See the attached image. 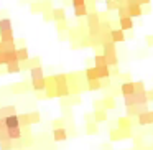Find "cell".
I'll list each match as a JSON object with an SVG mask.
<instances>
[{"label":"cell","mask_w":153,"mask_h":150,"mask_svg":"<svg viewBox=\"0 0 153 150\" xmlns=\"http://www.w3.org/2000/svg\"><path fill=\"white\" fill-rule=\"evenodd\" d=\"M102 48V54L107 61V66L109 68H115L119 64V58H117V50H115V43L112 41H107V43L100 45Z\"/></svg>","instance_id":"obj_1"},{"label":"cell","mask_w":153,"mask_h":150,"mask_svg":"<svg viewBox=\"0 0 153 150\" xmlns=\"http://www.w3.org/2000/svg\"><path fill=\"white\" fill-rule=\"evenodd\" d=\"M148 109V104H133V106L127 107V117H133V116H140V114L146 112Z\"/></svg>","instance_id":"obj_2"},{"label":"cell","mask_w":153,"mask_h":150,"mask_svg":"<svg viewBox=\"0 0 153 150\" xmlns=\"http://www.w3.org/2000/svg\"><path fill=\"white\" fill-rule=\"evenodd\" d=\"M30 83L28 81H22V83H15V84H12L10 86V91L13 94H25V93H28L30 91Z\"/></svg>","instance_id":"obj_3"},{"label":"cell","mask_w":153,"mask_h":150,"mask_svg":"<svg viewBox=\"0 0 153 150\" xmlns=\"http://www.w3.org/2000/svg\"><path fill=\"white\" fill-rule=\"evenodd\" d=\"M86 25H87V28H99V25H100L99 12H89L86 17Z\"/></svg>","instance_id":"obj_4"},{"label":"cell","mask_w":153,"mask_h":150,"mask_svg":"<svg viewBox=\"0 0 153 150\" xmlns=\"http://www.w3.org/2000/svg\"><path fill=\"white\" fill-rule=\"evenodd\" d=\"M125 40H127L125 31H122L120 28H114V30H110V41H112V43H123Z\"/></svg>","instance_id":"obj_5"},{"label":"cell","mask_w":153,"mask_h":150,"mask_svg":"<svg viewBox=\"0 0 153 150\" xmlns=\"http://www.w3.org/2000/svg\"><path fill=\"white\" fill-rule=\"evenodd\" d=\"M36 66H41V64H40V58H38V56L28 58L27 61L20 63V69H22V71H30L31 68H36Z\"/></svg>","instance_id":"obj_6"},{"label":"cell","mask_w":153,"mask_h":150,"mask_svg":"<svg viewBox=\"0 0 153 150\" xmlns=\"http://www.w3.org/2000/svg\"><path fill=\"white\" fill-rule=\"evenodd\" d=\"M137 122H138V125H150V124H153V110H146V112L137 116Z\"/></svg>","instance_id":"obj_7"},{"label":"cell","mask_w":153,"mask_h":150,"mask_svg":"<svg viewBox=\"0 0 153 150\" xmlns=\"http://www.w3.org/2000/svg\"><path fill=\"white\" fill-rule=\"evenodd\" d=\"M30 86L35 93H45L46 91V76L41 78V79H33L30 83Z\"/></svg>","instance_id":"obj_8"},{"label":"cell","mask_w":153,"mask_h":150,"mask_svg":"<svg viewBox=\"0 0 153 150\" xmlns=\"http://www.w3.org/2000/svg\"><path fill=\"white\" fill-rule=\"evenodd\" d=\"M119 28L122 31H132L133 30V20L130 17L125 18H119Z\"/></svg>","instance_id":"obj_9"},{"label":"cell","mask_w":153,"mask_h":150,"mask_svg":"<svg viewBox=\"0 0 153 150\" xmlns=\"http://www.w3.org/2000/svg\"><path fill=\"white\" fill-rule=\"evenodd\" d=\"M117 127H119L120 130H130V127H132V119L127 116H122L117 119Z\"/></svg>","instance_id":"obj_10"},{"label":"cell","mask_w":153,"mask_h":150,"mask_svg":"<svg viewBox=\"0 0 153 150\" xmlns=\"http://www.w3.org/2000/svg\"><path fill=\"white\" fill-rule=\"evenodd\" d=\"M10 116H17V107L15 106L0 107V119H5V117H10Z\"/></svg>","instance_id":"obj_11"},{"label":"cell","mask_w":153,"mask_h":150,"mask_svg":"<svg viewBox=\"0 0 153 150\" xmlns=\"http://www.w3.org/2000/svg\"><path fill=\"white\" fill-rule=\"evenodd\" d=\"M117 102H115V97L114 96H105L102 99V109L104 110H110V109H115Z\"/></svg>","instance_id":"obj_12"},{"label":"cell","mask_w":153,"mask_h":150,"mask_svg":"<svg viewBox=\"0 0 153 150\" xmlns=\"http://www.w3.org/2000/svg\"><path fill=\"white\" fill-rule=\"evenodd\" d=\"M127 10H128V17L132 18H138V17H142V7L140 5H127Z\"/></svg>","instance_id":"obj_13"},{"label":"cell","mask_w":153,"mask_h":150,"mask_svg":"<svg viewBox=\"0 0 153 150\" xmlns=\"http://www.w3.org/2000/svg\"><path fill=\"white\" fill-rule=\"evenodd\" d=\"M15 53H17V60L20 61V63H23V61H27L28 58H30V51H28L27 46L17 48V50H15Z\"/></svg>","instance_id":"obj_14"},{"label":"cell","mask_w":153,"mask_h":150,"mask_svg":"<svg viewBox=\"0 0 153 150\" xmlns=\"http://www.w3.org/2000/svg\"><path fill=\"white\" fill-rule=\"evenodd\" d=\"M0 41H2V43H13V41H15L13 30H5V31H0Z\"/></svg>","instance_id":"obj_15"},{"label":"cell","mask_w":153,"mask_h":150,"mask_svg":"<svg viewBox=\"0 0 153 150\" xmlns=\"http://www.w3.org/2000/svg\"><path fill=\"white\" fill-rule=\"evenodd\" d=\"M120 94L122 96H128V94H133V81H127V83H122L119 87Z\"/></svg>","instance_id":"obj_16"},{"label":"cell","mask_w":153,"mask_h":150,"mask_svg":"<svg viewBox=\"0 0 153 150\" xmlns=\"http://www.w3.org/2000/svg\"><path fill=\"white\" fill-rule=\"evenodd\" d=\"M68 139L66 129H53V140L54 142H64Z\"/></svg>","instance_id":"obj_17"},{"label":"cell","mask_w":153,"mask_h":150,"mask_svg":"<svg viewBox=\"0 0 153 150\" xmlns=\"http://www.w3.org/2000/svg\"><path fill=\"white\" fill-rule=\"evenodd\" d=\"M51 15H53V22L66 20V10H64V8H53V10H51Z\"/></svg>","instance_id":"obj_18"},{"label":"cell","mask_w":153,"mask_h":150,"mask_svg":"<svg viewBox=\"0 0 153 150\" xmlns=\"http://www.w3.org/2000/svg\"><path fill=\"white\" fill-rule=\"evenodd\" d=\"M133 102L135 104H148V97H146V91H140V93H133Z\"/></svg>","instance_id":"obj_19"},{"label":"cell","mask_w":153,"mask_h":150,"mask_svg":"<svg viewBox=\"0 0 153 150\" xmlns=\"http://www.w3.org/2000/svg\"><path fill=\"white\" fill-rule=\"evenodd\" d=\"M92 120L94 122H105L107 120V110H104V109H97V110H94V114H92Z\"/></svg>","instance_id":"obj_20"},{"label":"cell","mask_w":153,"mask_h":150,"mask_svg":"<svg viewBox=\"0 0 153 150\" xmlns=\"http://www.w3.org/2000/svg\"><path fill=\"white\" fill-rule=\"evenodd\" d=\"M7 135L8 139L13 140H20L22 139V127H13V129H7Z\"/></svg>","instance_id":"obj_21"},{"label":"cell","mask_w":153,"mask_h":150,"mask_svg":"<svg viewBox=\"0 0 153 150\" xmlns=\"http://www.w3.org/2000/svg\"><path fill=\"white\" fill-rule=\"evenodd\" d=\"M97 71V78L99 79H107L110 78V68L109 66H94Z\"/></svg>","instance_id":"obj_22"},{"label":"cell","mask_w":153,"mask_h":150,"mask_svg":"<svg viewBox=\"0 0 153 150\" xmlns=\"http://www.w3.org/2000/svg\"><path fill=\"white\" fill-rule=\"evenodd\" d=\"M45 78V71H43V66H36V68H31L30 69V79H41Z\"/></svg>","instance_id":"obj_23"},{"label":"cell","mask_w":153,"mask_h":150,"mask_svg":"<svg viewBox=\"0 0 153 150\" xmlns=\"http://www.w3.org/2000/svg\"><path fill=\"white\" fill-rule=\"evenodd\" d=\"M5 71L7 74H17V73H22L20 69V61H13V63H8L5 66Z\"/></svg>","instance_id":"obj_24"},{"label":"cell","mask_w":153,"mask_h":150,"mask_svg":"<svg viewBox=\"0 0 153 150\" xmlns=\"http://www.w3.org/2000/svg\"><path fill=\"white\" fill-rule=\"evenodd\" d=\"M128 137H130V130H120V129H117V130H114V132L110 134V139H112V140L128 139Z\"/></svg>","instance_id":"obj_25"},{"label":"cell","mask_w":153,"mask_h":150,"mask_svg":"<svg viewBox=\"0 0 153 150\" xmlns=\"http://www.w3.org/2000/svg\"><path fill=\"white\" fill-rule=\"evenodd\" d=\"M87 13H89V12H87L86 4H84V5H79V7H74V17L79 18V20H81V18H86Z\"/></svg>","instance_id":"obj_26"},{"label":"cell","mask_w":153,"mask_h":150,"mask_svg":"<svg viewBox=\"0 0 153 150\" xmlns=\"http://www.w3.org/2000/svg\"><path fill=\"white\" fill-rule=\"evenodd\" d=\"M84 78H86L87 81H92V79H99L97 78V71H96V68L94 66H89L86 71H84Z\"/></svg>","instance_id":"obj_27"},{"label":"cell","mask_w":153,"mask_h":150,"mask_svg":"<svg viewBox=\"0 0 153 150\" xmlns=\"http://www.w3.org/2000/svg\"><path fill=\"white\" fill-rule=\"evenodd\" d=\"M5 125H7V129H13V127H20V124H18V119L17 116H10V117H5Z\"/></svg>","instance_id":"obj_28"},{"label":"cell","mask_w":153,"mask_h":150,"mask_svg":"<svg viewBox=\"0 0 153 150\" xmlns=\"http://www.w3.org/2000/svg\"><path fill=\"white\" fill-rule=\"evenodd\" d=\"M53 78V83L56 86H63V84H68V74H54Z\"/></svg>","instance_id":"obj_29"},{"label":"cell","mask_w":153,"mask_h":150,"mask_svg":"<svg viewBox=\"0 0 153 150\" xmlns=\"http://www.w3.org/2000/svg\"><path fill=\"white\" fill-rule=\"evenodd\" d=\"M30 12L31 13H43V7H41V0H35L30 4Z\"/></svg>","instance_id":"obj_30"},{"label":"cell","mask_w":153,"mask_h":150,"mask_svg":"<svg viewBox=\"0 0 153 150\" xmlns=\"http://www.w3.org/2000/svg\"><path fill=\"white\" fill-rule=\"evenodd\" d=\"M27 117H28V122H30V125H31V124H38V122L41 120L40 112H38V110H33V112H28V114H27Z\"/></svg>","instance_id":"obj_31"},{"label":"cell","mask_w":153,"mask_h":150,"mask_svg":"<svg viewBox=\"0 0 153 150\" xmlns=\"http://www.w3.org/2000/svg\"><path fill=\"white\" fill-rule=\"evenodd\" d=\"M92 63H94V66H107V61L104 58V54H94Z\"/></svg>","instance_id":"obj_32"},{"label":"cell","mask_w":153,"mask_h":150,"mask_svg":"<svg viewBox=\"0 0 153 150\" xmlns=\"http://www.w3.org/2000/svg\"><path fill=\"white\" fill-rule=\"evenodd\" d=\"M87 89L89 91H102V87H100V79L87 81Z\"/></svg>","instance_id":"obj_33"},{"label":"cell","mask_w":153,"mask_h":150,"mask_svg":"<svg viewBox=\"0 0 153 150\" xmlns=\"http://www.w3.org/2000/svg\"><path fill=\"white\" fill-rule=\"evenodd\" d=\"M12 30V20L10 18H0V31Z\"/></svg>","instance_id":"obj_34"},{"label":"cell","mask_w":153,"mask_h":150,"mask_svg":"<svg viewBox=\"0 0 153 150\" xmlns=\"http://www.w3.org/2000/svg\"><path fill=\"white\" fill-rule=\"evenodd\" d=\"M17 119H18V124H20L22 129H23V127H30V122H28L27 114H17Z\"/></svg>","instance_id":"obj_35"},{"label":"cell","mask_w":153,"mask_h":150,"mask_svg":"<svg viewBox=\"0 0 153 150\" xmlns=\"http://www.w3.org/2000/svg\"><path fill=\"white\" fill-rule=\"evenodd\" d=\"M4 54H5V60H7V64H8V63H13V61H18L15 50H12V51H4Z\"/></svg>","instance_id":"obj_36"},{"label":"cell","mask_w":153,"mask_h":150,"mask_svg":"<svg viewBox=\"0 0 153 150\" xmlns=\"http://www.w3.org/2000/svg\"><path fill=\"white\" fill-rule=\"evenodd\" d=\"M117 17H119V18H125V17H128V10H127V5H119V8H117Z\"/></svg>","instance_id":"obj_37"},{"label":"cell","mask_w":153,"mask_h":150,"mask_svg":"<svg viewBox=\"0 0 153 150\" xmlns=\"http://www.w3.org/2000/svg\"><path fill=\"white\" fill-rule=\"evenodd\" d=\"M97 132H99V127H97L96 122H89V124H87L86 134H89V135H94V134H97Z\"/></svg>","instance_id":"obj_38"},{"label":"cell","mask_w":153,"mask_h":150,"mask_svg":"<svg viewBox=\"0 0 153 150\" xmlns=\"http://www.w3.org/2000/svg\"><path fill=\"white\" fill-rule=\"evenodd\" d=\"M0 150H13L12 140H0Z\"/></svg>","instance_id":"obj_39"},{"label":"cell","mask_w":153,"mask_h":150,"mask_svg":"<svg viewBox=\"0 0 153 150\" xmlns=\"http://www.w3.org/2000/svg\"><path fill=\"white\" fill-rule=\"evenodd\" d=\"M56 30L59 31V33H63V31L69 30V25H68V22H66V20H63V22H56Z\"/></svg>","instance_id":"obj_40"},{"label":"cell","mask_w":153,"mask_h":150,"mask_svg":"<svg viewBox=\"0 0 153 150\" xmlns=\"http://www.w3.org/2000/svg\"><path fill=\"white\" fill-rule=\"evenodd\" d=\"M105 4H107V12H117V8H119L117 0H110V2H105Z\"/></svg>","instance_id":"obj_41"},{"label":"cell","mask_w":153,"mask_h":150,"mask_svg":"<svg viewBox=\"0 0 153 150\" xmlns=\"http://www.w3.org/2000/svg\"><path fill=\"white\" fill-rule=\"evenodd\" d=\"M140 91H146L145 89V83H143V81H137V83H133V93H140Z\"/></svg>","instance_id":"obj_42"},{"label":"cell","mask_w":153,"mask_h":150,"mask_svg":"<svg viewBox=\"0 0 153 150\" xmlns=\"http://www.w3.org/2000/svg\"><path fill=\"white\" fill-rule=\"evenodd\" d=\"M41 7H43V12H50L53 10V4H51V0H41Z\"/></svg>","instance_id":"obj_43"},{"label":"cell","mask_w":153,"mask_h":150,"mask_svg":"<svg viewBox=\"0 0 153 150\" xmlns=\"http://www.w3.org/2000/svg\"><path fill=\"white\" fill-rule=\"evenodd\" d=\"M53 129H64V119H54Z\"/></svg>","instance_id":"obj_44"},{"label":"cell","mask_w":153,"mask_h":150,"mask_svg":"<svg viewBox=\"0 0 153 150\" xmlns=\"http://www.w3.org/2000/svg\"><path fill=\"white\" fill-rule=\"evenodd\" d=\"M41 15H43V20H45V22H53V15H51V10H50V12H43Z\"/></svg>","instance_id":"obj_45"},{"label":"cell","mask_w":153,"mask_h":150,"mask_svg":"<svg viewBox=\"0 0 153 150\" xmlns=\"http://www.w3.org/2000/svg\"><path fill=\"white\" fill-rule=\"evenodd\" d=\"M110 86V78H107V79H100V87L102 89H105V87Z\"/></svg>","instance_id":"obj_46"},{"label":"cell","mask_w":153,"mask_h":150,"mask_svg":"<svg viewBox=\"0 0 153 150\" xmlns=\"http://www.w3.org/2000/svg\"><path fill=\"white\" fill-rule=\"evenodd\" d=\"M145 43H146V46L153 48V35H148V37H145Z\"/></svg>","instance_id":"obj_47"},{"label":"cell","mask_w":153,"mask_h":150,"mask_svg":"<svg viewBox=\"0 0 153 150\" xmlns=\"http://www.w3.org/2000/svg\"><path fill=\"white\" fill-rule=\"evenodd\" d=\"M142 13H152V5H142Z\"/></svg>","instance_id":"obj_48"},{"label":"cell","mask_w":153,"mask_h":150,"mask_svg":"<svg viewBox=\"0 0 153 150\" xmlns=\"http://www.w3.org/2000/svg\"><path fill=\"white\" fill-rule=\"evenodd\" d=\"M71 4H73V7H79V5L86 4V0H71Z\"/></svg>","instance_id":"obj_49"},{"label":"cell","mask_w":153,"mask_h":150,"mask_svg":"<svg viewBox=\"0 0 153 150\" xmlns=\"http://www.w3.org/2000/svg\"><path fill=\"white\" fill-rule=\"evenodd\" d=\"M15 46H17V48L25 46V40H23V38H18V40H15Z\"/></svg>","instance_id":"obj_50"},{"label":"cell","mask_w":153,"mask_h":150,"mask_svg":"<svg viewBox=\"0 0 153 150\" xmlns=\"http://www.w3.org/2000/svg\"><path fill=\"white\" fill-rule=\"evenodd\" d=\"M0 66H7V60H5V54H4V51L0 53Z\"/></svg>","instance_id":"obj_51"},{"label":"cell","mask_w":153,"mask_h":150,"mask_svg":"<svg viewBox=\"0 0 153 150\" xmlns=\"http://www.w3.org/2000/svg\"><path fill=\"white\" fill-rule=\"evenodd\" d=\"M102 109V101H94V110Z\"/></svg>","instance_id":"obj_52"},{"label":"cell","mask_w":153,"mask_h":150,"mask_svg":"<svg viewBox=\"0 0 153 150\" xmlns=\"http://www.w3.org/2000/svg\"><path fill=\"white\" fill-rule=\"evenodd\" d=\"M146 97H148V104H150V102H153V89L146 91Z\"/></svg>","instance_id":"obj_53"},{"label":"cell","mask_w":153,"mask_h":150,"mask_svg":"<svg viewBox=\"0 0 153 150\" xmlns=\"http://www.w3.org/2000/svg\"><path fill=\"white\" fill-rule=\"evenodd\" d=\"M7 130V125H5V120L0 119V132H5Z\"/></svg>","instance_id":"obj_54"},{"label":"cell","mask_w":153,"mask_h":150,"mask_svg":"<svg viewBox=\"0 0 153 150\" xmlns=\"http://www.w3.org/2000/svg\"><path fill=\"white\" fill-rule=\"evenodd\" d=\"M0 140H10L7 135V130H5V132H0Z\"/></svg>","instance_id":"obj_55"},{"label":"cell","mask_w":153,"mask_h":150,"mask_svg":"<svg viewBox=\"0 0 153 150\" xmlns=\"http://www.w3.org/2000/svg\"><path fill=\"white\" fill-rule=\"evenodd\" d=\"M36 97H38V99H45V97H46V94H45V93H38Z\"/></svg>","instance_id":"obj_56"},{"label":"cell","mask_w":153,"mask_h":150,"mask_svg":"<svg viewBox=\"0 0 153 150\" xmlns=\"http://www.w3.org/2000/svg\"><path fill=\"white\" fill-rule=\"evenodd\" d=\"M7 73V71H5V66H0V76H2V74H5Z\"/></svg>","instance_id":"obj_57"},{"label":"cell","mask_w":153,"mask_h":150,"mask_svg":"<svg viewBox=\"0 0 153 150\" xmlns=\"http://www.w3.org/2000/svg\"><path fill=\"white\" fill-rule=\"evenodd\" d=\"M4 51V45H2V41H0V53Z\"/></svg>","instance_id":"obj_58"},{"label":"cell","mask_w":153,"mask_h":150,"mask_svg":"<svg viewBox=\"0 0 153 150\" xmlns=\"http://www.w3.org/2000/svg\"><path fill=\"white\" fill-rule=\"evenodd\" d=\"M105 2H110V0H105Z\"/></svg>","instance_id":"obj_59"}]
</instances>
